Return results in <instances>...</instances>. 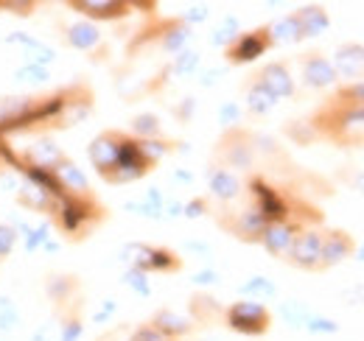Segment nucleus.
<instances>
[{"instance_id": "f257e3e1", "label": "nucleus", "mask_w": 364, "mask_h": 341, "mask_svg": "<svg viewBox=\"0 0 364 341\" xmlns=\"http://www.w3.org/2000/svg\"><path fill=\"white\" fill-rule=\"evenodd\" d=\"M225 322L230 330L244 333V336H261L272 325V313L264 302L258 299H238L225 310Z\"/></svg>"}, {"instance_id": "f03ea898", "label": "nucleus", "mask_w": 364, "mask_h": 341, "mask_svg": "<svg viewBox=\"0 0 364 341\" xmlns=\"http://www.w3.org/2000/svg\"><path fill=\"white\" fill-rule=\"evenodd\" d=\"M219 160H222V168L228 170H250L255 166V146H252V137L244 134L241 129H230L228 134L222 137L219 143Z\"/></svg>"}, {"instance_id": "7ed1b4c3", "label": "nucleus", "mask_w": 364, "mask_h": 341, "mask_svg": "<svg viewBox=\"0 0 364 341\" xmlns=\"http://www.w3.org/2000/svg\"><path fill=\"white\" fill-rule=\"evenodd\" d=\"M286 260L306 271L322 269V229H314V227L300 229L286 252Z\"/></svg>"}, {"instance_id": "20e7f679", "label": "nucleus", "mask_w": 364, "mask_h": 341, "mask_svg": "<svg viewBox=\"0 0 364 341\" xmlns=\"http://www.w3.org/2000/svg\"><path fill=\"white\" fill-rule=\"evenodd\" d=\"M149 170H151V166L143 160V154H140V148H137V140L132 134H127L115 168L109 170L104 179L112 182V185H124V182H135V179H140V176L149 173Z\"/></svg>"}, {"instance_id": "39448f33", "label": "nucleus", "mask_w": 364, "mask_h": 341, "mask_svg": "<svg viewBox=\"0 0 364 341\" xmlns=\"http://www.w3.org/2000/svg\"><path fill=\"white\" fill-rule=\"evenodd\" d=\"M124 140H127L124 131H101L98 137H92L87 154H90L92 168L101 173V179L115 168V163L121 157V148H124Z\"/></svg>"}, {"instance_id": "423d86ee", "label": "nucleus", "mask_w": 364, "mask_h": 341, "mask_svg": "<svg viewBox=\"0 0 364 341\" xmlns=\"http://www.w3.org/2000/svg\"><path fill=\"white\" fill-rule=\"evenodd\" d=\"M222 224H225V229H228L230 235H235L238 241L252 244V241H261V235H264L269 221H267V215L261 213L255 205H250V207L238 210L232 218H225Z\"/></svg>"}, {"instance_id": "0eeeda50", "label": "nucleus", "mask_w": 364, "mask_h": 341, "mask_svg": "<svg viewBox=\"0 0 364 341\" xmlns=\"http://www.w3.org/2000/svg\"><path fill=\"white\" fill-rule=\"evenodd\" d=\"M269 45H272L269 31L258 28V31H250V34H238V40L228 48V56L232 65H247V62H255Z\"/></svg>"}, {"instance_id": "6e6552de", "label": "nucleus", "mask_w": 364, "mask_h": 341, "mask_svg": "<svg viewBox=\"0 0 364 341\" xmlns=\"http://www.w3.org/2000/svg\"><path fill=\"white\" fill-rule=\"evenodd\" d=\"M68 6L85 14L90 23L92 20H121L132 9V3H124V0H70Z\"/></svg>"}, {"instance_id": "1a4fd4ad", "label": "nucleus", "mask_w": 364, "mask_h": 341, "mask_svg": "<svg viewBox=\"0 0 364 341\" xmlns=\"http://www.w3.org/2000/svg\"><path fill=\"white\" fill-rule=\"evenodd\" d=\"M50 173H53V179H56V188H59L65 196H92L90 182H87L85 170L79 168L73 160L65 157Z\"/></svg>"}, {"instance_id": "9d476101", "label": "nucleus", "mask_w": 364, "mask_h": 341, "mask_svg": "<svg viewBox=\"0 0 364 341\" xmlns=\"http://www.w3.org/2000/svg\"><path fill=\"white\" fill-rule=\"evenodd\" d=\"M297 232H300V227L294 221H289V218L286 221H269L267 229H264V235H261V247L272 257H286V252H289V247H291V241H294Z\"/></svg>"}, {"instance_id": "9b49d317", "label": "nucleus", "mask_w": 364, "mask_h": 341, "mask_svg": "<svg viewBox=\"0 0 364 341\" xmlns=\"http://www.w3.org/2000/svg\"><path fill=\"white\" fill-rule=\"evenodd\" d=\"M356 244L353 238L345 232V229H331V232H322V269H331V266H339L342 260L353 255Z\"/></svg>"}, {"instance_id": "f8f14e48", "label": "nucleus", "mask_w": 364, "mask_h": 341, "mask_svg": "<svg viewBox=\"0 0 364 341\" xmlns=\"http://www.w3.org/2000/svg\"><path fill=\"white\" fill-rule=\"evenodd\" d=\"M331 65H333L336 76L356 82V79L364 73V45H356V43L339 45L336 53H333V62H331Z\"/></svg>"}, {"instance_id": "ddd939ff", "label": "nucleus", "mask_w": 364, "mask_h": 341, "mask_svg": "<svg viewBox=\"0 0 364 341\" xmlns=\"http://www.w3.org/2000/svg\"><path fill=\"white\" fill-rule=\"evenodd\" d=\"M336 70L331 65V59L319 56V53H309L303 59V85L311 90H325V87L336 85Z\"/></svg>"}, {"instance_id": "4468645a", "label": "nucleus", "mask_w": 364, "mask_h": 341, "mask_svg": "<svg viewBox=\"0 0 364 341\" xmlns=\"http://www.w3.org/2000/svg\"><path fill=\"white\" fill-rule=\"evenodd\" d=\"M255 82H261V85L272 92L274 98H291V95H294V79H291V73H289V67H286L283 62H269V65H264V67L258 70Z\"/></svg>"}, {"instance_id": "2eb2a0df", "label": "nucleus", "mask_w": 364, "mask_h": 341, "mask_svg": "<svg viewBox=\"0 0 364 341\" xmlns=\"http://www.w3.org/2000/svg\"><path fill=\"white\" fill-rule=\"evenodd\" d=\"M208 188H210V193H213L219 202H235V199L244 193L241 176L228 168H222V166L208 170Z\"/></svg>"}, {"instance_id": "dca6fc26", "label": "nucleus", "mask_w": 364, "mask_h": 341, "mask_svg": "<svg viewBox=\"0 0 364 341\" xmlns=\"http://www.w3.org/2000/svg\"><path fill=\"white\" fill-rule=\"evenodd\" d=\"M333 134L345 143H353V140H364V107H353L348 104L345 109H339L333 115Z\"/></svg>"}, {"instance_id": "f3484780", "label": "nucleus", "mask_w": 364, "mask_h": 341, "mask_svg": "<svg viewBox=\"0 0 364 341\" xmlns=\"http://www.w3.org/2000/svg\"><path fill=\"white\" fill-rule=\"evenodd\" d=\"M65 43L76 50H95L101 43V31L90 20H79V23L65 26Z\"/></svg>"}, {"instance_id": "a211bd4d", "label": "nucleus", "mask_w": 364, "mask_h": 341, "mask_svg": "<svg viewBox=\"0 0 364 341\" xmlns=\"http://www.w3.org/2000/svg\"><path fill=\"white\" fill-rule=\"evenodd\" d=\"M151 328H157L166 339H180V336H188L191 330H193V325H191V319H185L180 316L177 310H168V308H163V310H157L154 313V319L149 322Z\"/></svg>"}, {"instance_id": "6ab92c4d", "label": "nucleus", "mask_w": 364, "mask_h": 341, "mask_svg": "<svg viewBox=\"0 0 364 341\" xmlns=\"http://www.w3.org/2000/svg\"><path fill=\"white\" fill-rule=\"evenodd\" d=\"M294 17H297V23L303 28V37H319L331 26V17H328V11L322 6H303L300 11H294Z\"/></svg>"}, {"instance_id": "aec40b11", "label": "nucleus", "mask_w": 364, "mask_h": 341, "mask_svg": "<svg viewBox=\"0 0 364 341\" xmlns=\"http://www.w3.org/2000/svg\"><path fill=\"white\" fill-rule=\"evenodd\" d=\"M48 299L53 305H68V302H76V291H79V280L73 274H50L46 283Z\"/></svg>"}, {"instance_id": "412c9836", "label": "nucleus", "mask_w": 364, "mask_h": 341, "mask_svg": "<svg viewBox=\"0 0 364 341\" xmlns=\"http://www.w3.org/2000/svg\"><path fill=\"white\" fill-rule=\"evenodd\" d=\"M267 31H269L272 45L274 43L291 45V43H300V40H303V28H300V23H297V17H294V14H286V17L274 20Z\"/></svg>"}, {"instance_id": "4be33fe9", "label": "nucleus", "mask_w": 364, "mask_h": 341, "mask_svg": "<svg viewBox=\"0 0 364 341\" xmlns=\"http://www.w3.org/2000/svg\"><path fill=\"white\" fill-rule=\"evenodd\" d=\"M274 104H277V98H274L272 92L261 85V82H252V85L247 87V109H250L252 115H267V112H272Z\"/></svg>"}, {"instance_id": "5701e85b", "label": "nucleus", "mask_w": 364, "mask_h": 341, "mask_svg": "<svg viewBox=\"0 0 364 341\" xmlns=\"http://www.w3.org/2000/svg\"><path fill=\"white\" fill-rule=\"evenodd\" d=\"M188 37H191V28L185 26V23H171L163 34H160V48L163 50H168V53H182V48L188 43Z\"/></svg>"}, {"instance_id": "b1692460", "label": "nucleus", "mask_w": 364, "mask_h": 341, "mask_svg": "<svg viewBox=\"0 0 364 341\" xmlns=\"http://www.w3.org/2000/svg\"><path fill=\"white\" fill-rule=\"evenodd\" d=\"M31 160L40 166V168H48L53 170L62 160H65V154L59 151V146L56 143H50V140H43V143H37L34 148H31Z\"/></svg>"}, {"instance_id": "393cba45", "label": "nucleus", "mask_w": 364, "mask_h": 341, "mask_svg": "<svg viewBox=\"0 0 364 341\" xmlns=\"http://www.w3.org/2000/svg\"><path fill=\"white\" fill-rule=\"evenodd\" d=\"M132 134H135V140H157V137L163 134L160 118L151 115V112L135 115V118H132Z\"/></svg>"}, {"instance_id": "a878e982", "label": "nucleus", "mask_w": 364, "mask_h": 341, "mask_svg": "<svg viewBox=\"0 0 364 341\" xmlns=\"http://www.w3.org/2000/svg\"><path fill=\"white\" fill-rule=\"evenodd\" d=\"M137 148H140V154H143V160L149 166H157L171 151V143H166L163 137H157V140H137Z\"/></svg>"}, {"instance_id": "bb28decb", "label": "nucleus", "mask_w": 364, "mask_h": 341, "mask_svg": "<svg viewBox=\"0 0 364 341\" xmlns=\"http://www.w3.org/2000/svg\"><path fill=\"white\" fill-rule=\"evenodd\" d=\"M241 294H247V297H258V302H261V299H267V297H274L277 288H274L267 277H252L250 283L241 286Z\"/></svg>"}, {"instance_id": "cd10ccee", "label": "nucleus", "mask_w": 364, "mask_h": 341, "mask_svg": "<svg viewBox=\"0 0 364 341\" xmlns=\"http://www.w3.org/2000/svg\"><path fill=\"white\" fill-rule=\"evenodd\" d=\"M82 333V316L79 308L73 305L68 313H62V341H76Z\"/></svg>"}, {"instance_id": "c85d7f7f", "label": "nucleus", "mask_w": 364, "mask_h": 341, "mask_svg": "<svg viewBox=\"0 0 364 341\" xmlns=\"http://www.w3.org/2000/svg\"><path fill=\"white\" fill-rule=\"evenodd\" d=\"M199 53L196 50H182L177 53V59H174V65H171V70L177 73V76H191V73H196L199 70Z\"/></svg>"}, {"instance_id": "c756f323", "label": "nucleus", "mask_w": 364, "mask_h": 341, "mask_svg": "<svg viewBox=\"0 0 364 341\" xmlns=\"http://www.w3.org/2000/svg\"><path fill=\"white\" fill-rule=\"evenodd\" d=\"M235 40H238V23H235L232 17H228V20H225V26H219V28H216V34L210 37V43L225 45V48H230Z\"/></svg>"}, {"instance_id": "7c9ffc66", "label": "nucleus", "mask_w": 364, "mask_h": 341, "mask_svg": "<svg viewBox=\"0 0 364 341\" xmlns=\"http://www.w3.org/2000/svg\"><path fill=\"white\" fill-rule=\"evenodd\" d=\"M306 330L309 333H314V336H331V333H336L339 330V325L333 322V319H325V316H309L306 319Z\"/></svg>"}, {"instance_id": "2f4dec72", "label": "nucleus", "mask_w": 364, "mask_h": 341, "mask_svg": "<svg viewBox=\"0 0 364 341\" xmlns=\"http://www.w3.org/2000/svg\"><path fill=\"white\" fill-rule=\"evenodd\" d=\"M14 79H17V82H37V85H43V82L50 79V73H48V67L23 65V67H17V70H14Z\"/></svg>"}, {"instance_id": "473e14b6", "label": "nucleus", "mask_w": 364, "mask_h": 341, "mask_svg": "<svg viewBox=\"0 0 364 341\" xmlns=\"http://www.w3.org/2000/svg\"><path fill=\"white\" fill-rule=\"evenodd\" d=\"M124 283H127L129 288H135L137 294H143V297H146V294H151V286H149V274H146V271H140V269H135V266H132V269L124 274Z\"/></svg>"}, {"instance_id": "72a5a7b5", "label": "nucleus", "mask_w": 364, "mask_h": 341, "mask_svg": "<svg viewBox=\"0 0 364 341\" xmlns=\"http://www.w3.org/2000/svg\"><path fill=\"white\" fill-rule=\"evenodd\" d=\"M17 229L11 224H0V263L11 255V249L17 247Z\"/></svg>"}, {"instance_id": "f704fd0d", "label": "nucleus", "mask_w": 364, "mask_h": 341, "mask_svg": "<svg viewBox=\"0 0 364 341\" xmlns=\"http://www.w3.org/2000/svg\"><path fill=\"white\" fill-rule=\"evenodd\" d=\"M339 98H342V101H350L353 107H364V82L348 85L342 92H339Z\"/></svg>"}, {"instance_id": "c9c22d12", "label": "nucleus", "mask_w": 364, "mask_h": 341, "mask_svg": "<svg viewBox=\"0 0 364 341\" xmlns=\"http://www.w3.org/2000/svg\"><path fill=\"white\" fill-rule=\"evenodd\" d=\"M219 121H222L225 126H235V124L241 121V107H238L235 101H228V104L219 109Z\"/></svg>"}, {"instance_id": "e433bc0d", "label": "nucleus", "mask_w": 364, "mask_h": 341, "mask_svg": "<svg viewBox=\"0 0 364 341\" xmlns=\"http://www.w3.org/2000/svg\"><path fill=\"white\" fill-rule=\"evenodd\" d=\"M132 341H168L157 328H151V325H143V328H137Z\"/></svg>"}, {"instance_id": "4c0bfd02", "label": "nucleus", "mask_w": 364, "mask_h": 341, "mask_svg": "<svg viewBox=\"0 0 364 341\" xmlns=\"http://www.w3.org/2000/svg\"><path fill=\"white\" fill-rule=\"evenodd\" d=\"M182 213L188 215V218H199V215L208 213V202H205V199H191V202L182 207Z\"/></svg>"}, {"instance_id": "58836bf2", "label": "nucleus", "mask_w": 364, "mask_h": 341, "mask_svg": "<svg viewBox=\"0 0 364 341\" xmlns=\"http://www.w3.org/2000/svg\"><path fill=\"white\" fill-rule=\"evenodd\" d=\"M202 20H208V6H193V9H188V14L182 17L185 26H188V23H202Z\"/></svg>"}, {"instance_id": "ea45409f", "label": "nucleus", "mask_w": 364, "mask_h": 341, "mask_svg": "<svg viewBox=\"0 0 364 341\" xmlns=\"http://www.w3.org/2000/svg\"><path fill=\"white\" fill-rule=\"evenodd\" d=\"M216 277H219V274H216L213 269H205V271L196 274V283H199V286H210V283H216Z\"/></svg>"}, {"instance_id": "a19ab883", "label": "nucleus", "mask_w": 364, "mask_h": 341, "mask_svg": "<svg viewBox=\"0 0 364 341\" xmlns=\"http://www.w3.org/2000/svg\"><path fill=\"white\" fill-rule=\"evenodd\" d=\"M177 115H180L182 121H188V118L193 115V98H185V101H182V107L177 109Z\"/></svg>"}, {"instance_id": "79ce46f5", "label": "nucleus", "mask_w": 364, "mask_h": 341, "mask_svg": "<svg viewBox=\"0 0 364 341\" xmlns=\"http://www.w3.org/2000/svg\"><path fill=\"white\" fill-rule=\"evenodd\" d=\"M174 179H177V182H191L193 176H191V173H185V170H177V173H174Z\"/></svg>"}, {"instance_id": "37998d69", "label": "nucleus", "mask_w": 364, "mask_h": 341, "mask_svg": "<svg viewBox=\"0 0 364 341\" xmlns=\"http://www.w3.org/2000/svg\"><path fill=\"white\" fill-rule=\"evenodd\" d=\"M356 257H359V260H364V244H362V247H356Z\"/></svg>"}, {"instance_id": "c03bdc74", "label": "nucleus", "mask_w": 364, "mask_h": 341, "mask_svg": "<svg viewBox=\"0 0 364 341\" xmlns=\"http://www.w3.org/2000/svg\"><path fill=\"white\" fill-rule=\"evenodd\" d=\"M0 168H3V157H0Z\"/></svg>"}]
</instances>
